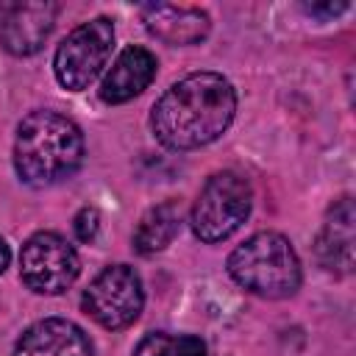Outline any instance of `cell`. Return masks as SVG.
Returning <instances> with one entry per match:
<instances>
[{
    "label": "cell",
    "instance_id": "obj_9",
    "mask_svg": "<svg viewBox=\"0 0 356 356\" xmlns=\"http://www.w3.org/2000/svg\"><path fill=\"white\" fill-rule=\"evenodd\" d=\"M11 356H95V345L72 320L44 317L22 331Z\"/></svg>",
    "mask_w": 356,
    "mask_h": 356
},
{
    "label": "cell",
    "instance_id": "obj_14",
    "mask_svg": "<svg viewBox=\"0 0 356 356\" xmlns=\"http://www.w3.org/2000/svg\"><path fill=\"white\" fill-rule=\"evenodd\" d=\"M134 356H206V342L195 334L172 337L164 331H153L139 339Z\"/></svg>",
    "mask_w": 356,
    "mask_h": 356
},
{
    "label": "cell",
    "instance_id": "obj_5",
    "mask_svg": "<svg viewBox=\"0 0 356 356\" xmlns=\"http://www.w3.org/2000/svg\"><path fill=\"white\" fill-rule=\"evenodd\" d=\"M114 25L108 17H95L70 31L53 56L56 81L70 92L89 89L111 58Z\"/></svg>",
    "mask_w": 356,
    "mask_h": 356
},
{
    "label": "cell",
    "instance_id": "obj_1",
    "mask_svg": "<svg viewBox=\"0 0 356 356\" xmlns=\"http://www.w3.org/2000/svg\"><path fill=\"white\" fill-rule=\"evenodd\" d=\"M236 114V92L220 72L175 81L150 111L153 136L170 150H195L220 139Z\"/></svg>",
    "mask_w": 356,
    "mask_h": 356
},
{
    "label": "cell",
    "instance_id": "obj_4",
    "mask_svg": "<svg viewBox=\"0 0 356 356\" xmlns=\"http://www.w3.org/2000/svg\"><path fill=\"white\" fill-rule=\"evenodd\" d=\"M250 206H253V189L248 178H242L234 170L214 172L203 184L192 206L189 214L192 234L206 245L222 242L248 220Z\"/></svg>",
    "mask_w": 356,
    "mask_h": 356
},
{
    "label": "cell",
    "instance_id": "obj_17",
    "mask_svg": "<svg viewBox=\"0 0 356 356\" xmlns=\"http://www.w3.org/2000/svg\"><path fill=\"white\" fill-rule=\"evenodd\" d=\"M8 261H11V250H8V245H6V239L0 236V273H6V267H8Z\"/></svg>",
    "mask_w": 356,
    "mask_h": 356
},
{
    "label": "cell",
    "instance_id": "obj_11",
    "mask_svg": "<svg viewBox=\"0 0 356 356\" xmlns=\"http://www.w3.org/2000/svg\"><path fill=\"white\" fill-rule=\"evenodd\" d=\"M353 220H356L353 217V200L339 197L328 209L323 228L317 234L314 256H317L320 267L334 273V275H348L353 270V242H356Z\"/></svg>",
    "mask_w": 356,
    "mask_h": 356
},
{
    "label": "cell",
    "instance_id": "obj_3",
    "mask_svg": "<svg viewBox=\"0 0 356 356\" xmlns=\"http://www.w3.org/2000/svg\"><path fill=\"white\" fill-rule=\"evenodd\" d=\"M231 278L267 300H281L300 286V259L292 242L275 231H259L234 248L228 256Z\"/></svg>",
    "mask_w": 356,
    "mask_h": 356
},
{
    "label": "cell",
    "instance_id": "obj_12",
    "mask_svg": "<svg viewBox=\"0 0 356 356\" xmlns=\"http://www.w3.org/2000/svg\"><path fill=\"white\" fill-rule=\"evenodd\" d=\"M156 67H159V61L147 47H139V44L125 47L111 61L108 72L100 81V100L111 103V106L134 100L136 95H142L150 86V81L156 78Z\"/></svg>",
    "mask_w": 356,
    "mask_h": 356
},
{
    "label": "cell",
    "instance_id": "obj_16",
    "mask_svg": "<svg viewBox=\"0 0 356 356\" xmlns=\"http://www.w3.org/2000/svg\"><path fill=\"white\" fill-rule=\"evenodd\" d=\"M345 8H348V3H309V6H303V11L312 17H337Z\"/></svg>",
    "mask_w": 356,
    "mask_h": 356
},
{
    "label": "cell",
    "instance_id": "obj_6",
    "mask_svg": "<svg viewBox=\"0 0 356 356\" xmlns=\"http://www.w3.org/2000/svg\"><path fill=\"white\" fill-rule=\"evenodd\" d=\"M81 303L97 325L108 331L125 328L139 317L145 306L142 278L128 264H108L89 281Z\"/></svg>",
    "mask_w": 356,
    "mask_h": 356
},
{
    "label": "cell",
    "instance_id": "obj_7",
    "mask_svg": "<svg viewBox=\"0 0 356 356\" xmlns=\"http://www.w3.org/2000/svg\"><path fill=\"white\" fill-rule=\"evenodd\" d=\"M81 273L78 250L56 231H39L19 250V278L36 295H61Z\"/></svg>",
    "mask_w": 356,
    "mask_h": 356
},
{
    "label": "cell",
    "instance_id": "obj_2",
    "mask_svg": "<svg viewBox=\"0 0 356 356\" xmlns=\"http://www.w3.org/2000/svg\"><path fill=\"white\" fill-rule=\"evenodd\" d=\"M83 164V134L81 128L50 108L31 111L14 136V170L28 186L44 189L61 184Z\"/></svg>",
    "mask_w": 356,
    "mask_h": 356
},
{
    "label": "cell",
    "instance_id": "obj_8",
    "mask_svg": "<svg viewBox=\"0 0 356 356\" xmlns=\"http://www.w3.org/2000/svg\"><path fill=\"white\" fill-rule=\"evenodd\" d=\"M58 6L47 0L0 3V47L11 56H33L47 42Z\"/></svg>",
    "mask_w": 356,
    "mask_h": 356
},
{
    "label": "cell",
    "instance_id": "obj_13",
    "mask_svg": "<svg viewBox=\"0 0 356 356\" xmlns=\"http://www.w3.org/2000/svg\"><path fill=\"white\" fill-rule=\"evenodd\" d=\"M181 231V203L178 200H161L150 206L136 231H134V250L142 256H153L164 250Z\"/></svg>",
    "mask_w": 356,
    "mask_h": 356
},
{
    "label": "cell",
    "instance_id": "obj_10",
    "mask_svg": "<svg viewBox=\"0 0 356 356\" xmlns=\"http://www.w3.org/2000/svg\"><path fill=\"white\" fill-rule=\"evenodd\" d=\"M139 11H142L145 28L159 42L172 44V47L200 44L211 31V19L203 8L172 6V3H150V6H142Z\"/></svg>",
    "mask_w": 356,
    "mask_h": 356
},
{
    "label": "cell",
    "instance_id": "obj_15",
    "mask_svg": "<svg viewBox=\"0 0 356 356\" xmlns=\"http://www.w3.org/2000/svg\"><path fill=\"white\" fill-rule=\"evenodd\" d=\"M72 228H75V236H78L81 242H92V239L97 236V231H100V214H97V209H92V206L81 209V211L75 214Z\"/></svg>",
    "mask_w": 356,
    "mask_h": 356
}]
</instances>
